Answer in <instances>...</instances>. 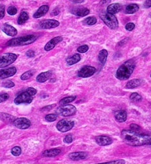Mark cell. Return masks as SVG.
Instances as JSON below:
<instances>
[{
  "label": "cell",
  "mask_w": 151,
  "mask_h": 164,
  "mask_svg": "<svg viewBox=\"0 0 151 164\" xmlns=\"http://www.w3.org/2000/svg\"><path fill=\"white\" fill-rule=\"evenodd\" d=\"M121 136L125 144L131 146L151 145V135L139 133L138 131L124 129Z\"/></svg>",
  "instance_id": "cell-1"
},
{
  "label": "cell",
  "mask_w": 151,
  "mask_h": 164,
  "mask_svg": "<svg viewBox=\"0 0 151 164\" xmlns=\"http://www.w3.org/2000/svg\"><path fill=\"white\" fill-rule=\"evenodd\" d=\"M135 67L136 64L133 59L126 61L118 69L116 74V78L119 80H122V81L128 79L134 72Z\"/></svg>",
  "instance_id": "cell-2"
},
{
  "label": "cell",
  "mask_w": 151,
  "mask_h": 164,
  "mask_svg": "<svg viewBox=\"0 0 151 164\" xmlns=\"http://www.w3.org/2000/svg\"><path fill=\"white\" fill-rule=\"evenodd\" d=\"M36 39L37 37L34 35H27L22 36V37L10 39V41L6 43V45L10 47L28 45L31 43H33Z\"/></svg>",
  "instance_id": "cell-3"
},
{
  "label": "cell",
  "mask_w": 151,
  "mask_h": 164,
  "mask_svg": "<svg viewBox=\"0 0 151 164\" xmlns=\"http://www.w3.org/2000/svg\"><path fill=\"white\" fill-rule=\"evenodd\" d=\"M100 17L104 23H105L110 28L115 30L118 27V21L116 16L113 14H110L108 12H102L100 14Z\"/></svg>",
  "instance_id": "cell-4"
},
{
  "label": "cell",
  "mask_w": 151,
  "mask_h": 164,
  "mask_svg": "<svg viewBox=\"0 0 151 164\" xmlns=\"http://www.w3.org/2000/svg\"><path fill=\"white\" fill-rule=\"evenodd\" d=\"M76 108L74 105L71 104L61 105L56 110V113L57 115L63 116H69L74 115L76 113Z\"/></svg>",
  "instance_id": "cell-5"
},
{
  "label": "cell",
  "mask_w": 151,
  "mask_h": 164,
  "mask_svg": "<svg viewBox=\"0 0 151 164\" xmlns=\"http://www.w3.org/2000/svg\"><path fill=\"white\" fill-rule=\"evenodd\" d=\"M17 57V55L12 53H7L0 56V68H4L12 64Z\"/></svg>",
  "instance_id": "cell-6"
},
{
  "label": "cell",
  "mask_w": 151,
  "mask_h": 164,
  "mask_svg": "<svg viewBox=\"0 0 151 164\" xmlns=\"http://www.w3.org/2000/svg\"><path fill=\"white\" fill-rule=\"evenodd\" d=\"M74 126V122L68 119H62L57 123V129L60 132L65 133L73 128Z\"/></svg>",
  "instance_id": "cell-7"
},
{
  "label": "cell",
  "mask_w": 151,
  "mask_h": 164,
  "mask_svg": "<svg viewBox=\"0 0 151 164\" xmlns=\"http://www.w3.org/2000/svg\"><path fill=\"white\" fill-rule=\"evenodd\" d=\"M96 69L91 66H84L78 73V76L81 78H87L94 74Z\"/></svg>",
  "instance_id": "cell-8"
},
{
  "label": "cell",
  "mask_w": 151,
  "mask_h": 164,
  "mask_svg": "<svg viewBox=\"0 0 151 164\" xmlns=\"http://www.w3.org/2000/svg\"><path fill=\"white\" fill-rule=\"evenodd\" d=\"M33 100V97L27 92L21 93L14 99V103L18 105L21 104H30Z\"/></svg>",
  "instance_id": "cell-9"
},
{
  "label": "cell",
  "mask_w": 151,
  "mask_h": 164,
  "mask_svg": "<svg viewBox=\"0 0 151 164\" xmlns=\"http://www.w3.org/2000/svg\"><path fill=\"white\" fill-rule=\"evenodd\" d=\"M13 124L18 129H25L29 127L31 125V122L27 118L21 117L14 120Z\"/></svg>",
  "instance_id": "cell-10"
},
{
  "label": "cell",
  "mask_w": 151,
  "mask_h": 164,
  "mask_svg": "<svg viewBox=\"0 0 151 164\" xmlns=\"http://www.w3.org/2000/svg\"><path fill=\"white\" fill-rule=\"evenodd\" d=\"M60 25V22L54 20H46L41 21L39 24V28L41 29H50L57 27Z\"/></svg>",
  "instance_id": "cell-11"
},
{
  "label": "cell",
  "mask_w": 151,
  "mask_h": 164,
  "mask_svg": "<svg viewBox=\"0 0 151 164\" xmlns=\"http://www.w3.org/2000/svg\"><path fill=\"white\" fill-rule=\"evenodd\" d=\"M17 72L15 67H10L7 69L0 70V79H5L14 75Z\"/></svg>",
  "instance_id": "cell-12"
},
{
  "label": "cell",
  "mask_w": 151,
  "mask_h": 164,
  "mask_svg": "<svg viewBox=\"0 0 151 164\" xmlns=\"http://www.w3.org/2000/svg\"><path fill=\"white\" fill-rule=\"evenodd\" d=\"M96 143L101 146H106V145H110L113 143L112 138L107 136H98L95 138Z\"/></svg>",
  "instance_id": "cell-13"
},
{
  "label": "cell",
  "mask_w": 151,
  "mask_h": 164,
  "mask_svg": "<svg viewBox=\"0 0 151 164\" xmlns=\"http://www.w3.org/2000/svg\"><path fill=\"white\" fill-rule=\"evenodd\" d=\"M62 41H63V38L62 36H57V37L53 38L46 44V45L45 46V48H44L45 50L50 51L52 50L56 46V45H57V44L60 43V42H62Z\"/></svg>",
  "instance_id": "cell-14"
},
{
  "label": "cell",
  "mask_w": 151,
  "mask_h": 164,
  "mask_svg": "<svg viewBox=\"0 0 151 164\" xmlns=\"http://www.w3.org/2000/svg\"><path fill=\"white\" fill-rule=\"evenodd\" d=\"M2 31L6 34L7 35L11 36V37H14L17 34V31L16 29L11 25L8 24H5L1 27Z\"/></svg>",
  "instance_id": "cell-15"
},
{
  "label": "cell",
  "mask_w": 151,
  "mask_h": 164,
  "mask_svg": "<svg viewBox=\"0 0 151 164\" xmlns=\"http://www.w3.org/2000/svg\"><path fill=\"white\" fill-rule=\"evenodd\" d=\"M69 157L74 161H78V160L85 159L87 157V154L85 152H75L70 153Z\"/></svg>",
  "instance_id": "cell-16"
},
{
  "label": "cell",
  "mask_w": 151,
  "mask_h": 164,
  "mask_svg": "<svg viewBox=\"0 0 151 164\" xmlns=\"http://www.w3.org/2000/svg\"><path fill=\"white\" fill-rule=\"evenodd\" d=\"M52 76V72L51 71H47L45 72H42L40 74H39L36 77L37 82L39 83L45 82L46 81L51 77Z\"/></svg>",
  "instance_id": "cell-17"
},
{
  "label": "cell",
  "mask_w": 151,
  "mask_h": 164,
  "mask_svg": "<svg viewBox=\"0 0 151 164\" xmlns=\"http://www.w3.org/2000/svg\"><path fill=\"white\" fill-rule=\"evenodd\" d=\"M114 117L118 122H124L127 118V112L125 110H119L114 113Z\"/></svg>",
  "instance_id": "cell-18"
},
{
  "label": "cell",
  "mask_w": 151,
  "mask_h": 164,
  "mask_svg": "<svg viewBox=\"0 0 151 164\" xmlns=\"http://www.w3.org/2000/svg\"><path fill=\"white\" fill-rule=\"evenodd\" d=\"M49 10V7L46 5H44L41 6L38 9V10L34 14V18H39L42 16H45V14L47 13V12Z\"/></svg>",
  "instance_id": "cell-19"
},
{
  "label": "cell",
  "mask_w": 151,
  "mask_h": 164,
  "mask_svg": "<svg viewBox=\"0 0 151 164\" xmlns=\"http://www.w3.org/2000/svg\"><path fill=\"white\" fill-rule=\"evenodd\" d=\"M121 9V5L119 3H113V4L108 6L107 9V12L110 14H115L119 12Z\"/></svg>",
  "instance_id": "cell-20"
},
{
  "label": "cell",
  "mask_w": 151,
  "mask_h": 164,
  "mask_svg": "<svg viewBox=\"0 0 151 164\" xmlns=\"http://www.w3.org/2000/svg\"><path fill=\"white\" fill-rule=\"evenodd\" d=\"M61 153V150L60 149H47L43 152V156H45V157H53V156H56L60 155Z\"/></svg>",
  "instance_id": "cell-21"
},
{
  "label": "cell",
  "mask_w": 151,
  "mask_h": 164,
  "mask_svg": "<svg viewBox=\"0 0 151 164\" xmlns=\"http://www.w3.org/2000/svg\"><path fill=\"white\" fill-rule=\"evenodd\" d=\"M73 14H74V15L80 17H83L87 16L89 14L90 11L87 8H78L75 9L73 11H72Z\"/></svg>",
  "instance_id": "cell-22"
},
{
  "label": "cell",
  "mask_w": 151,
  "mask_h": 164,
  "mask_svg": "<svg viewBox=\"0 0 151 164\" xmlns=\"http://www.w3.org/2000/svg\"><path fill=\"white\" fill-rule=\"evenodd\" d=\"M142 82V81L141 79H132L127 83V85H126V87L128 89L135 88V87H137L141 85Z\"/></svg>",
  "instance_id": "cell-23"
},
{
  "label": "cell",
  "mask_w": 151,
  "mask_h": 164,
  "mask_svg": "<svg viewBox=\"0 0 151 164\" xmlns=\"http://www.w3.org/2000/svg\"><path fill=\"white\" fill-rule=\"evenodd\" d=\"M81 60V56L80 54L76 53L73 55V56H71L67 59V63L69 66H72L78 63L79 61Z\"/></svg>",
  "instance_id": "cell-24"
},
{
  "label": "cell",
  "mask_w": 151,
  "mask_h": 164,
  "mask_svg": "<svg viewBox=\"0 0 151 164\" xmlns=\"http://www.w3.org/2000/svg\"><path fill=\"white\" fill-rule=\"evenodd\" d=\"M108 56V52L106 50H102L99 52L98 55V59L99 63L102 65H104L105 64L107 59Z\"/></svg>",
  "instance_id": "cell-25"
},
{
  "label": "cell",
  "mask_w": 151,
  "mask_h": 164,
  "mask_svg": "<svg viewBox=\"0 0 151 164\" xmlns=\"http://www.w3.org/2000/svg\"><path fill=\"white\" fill-rule=\"evenodd\" d=\"M139 10V6L137 4L132 3L126 7L125 12L127 14H134Z\"/></svg>",
  "instance_id": "cell-26"
},
{
  "label": "cell",
  "mask_w": 151,
  "mask_h": 164,
  "mask_svg": "<svg viewBox=\"0 0 151 164\" xmlns=\"http://www.w3.org/2000/svg\"><path fill=\"white\" fill-rule=\"evenodd\" d=\"M28 15L27 12H21L20 16L18 17V19H17V24L18 25H23L24 24L25 22H26L28 20Z\"/></svg>",
  "instance_id": "cell-27"
},
{
  "label": "cell",
  "mask_w": 151,
  "mask_h": 164,
  "mask_svg": "<svg viewBox=\"0 0 151 164\" xmlns=\"http://www.w3.org/2000/svg\"><path fill=\"white\" fill-rule=\"evenodd\" d=\"M76 96H69V97H65L60 101L59 104L60 105L68 104L72 103V102H73L76 99Z\"/></svg>",
  "instance_id": "cell-28"
},
{
  "label": "cell",
  "mask_w": 151,
  "mask_h": 164,
  "mask_svg": "<svg viewBox=\"0 0 151 164\" xmlns=\"http://www.w3.org/2000/svg\"><path fill=\"white\" fill-rule=\"evenodd\" d=\"M35 72L36 71L34 70H28L26 72L23 73V74L21 75L20 78H21V80H22V81H25V80H27L28 79H30V77H32L34 75Z\"/></svg>",
  "instance_id": "cell-29"
},
{
  "label": "cell",
  "mask_w": 151,
  "mask_h": 164,
  "mask_svg": "<svg viewBox=\"0 0 151 164\" xmlns=\"http://www.w3.org/2000/svg\"><path fill=\"white\" fill-rule=\"evenodd\" d=\"M142 98V96L137 93H133L131 95V96H130V99L132 102H134V103H136V102L141 101Z\"/></svg>",
  "instance_id": "cell-30"
},
{
  "label": "cell",
  "mask_w": 151,
  "mask_h": 164,
  "mask_svg": "<svg viewBox=\"0 0 151 164\" xmlns=\"http://www.w3.org/2000/svg\"><path fill=\"white\" fill-rule=\"evenodd\" d=\"M97 19L95 17H89L84 20V23L88 25H94L96 23Z\"/></svg>",
  "instance_id": "cell-31"
},
{
  "label": "cell",
  "mask_w": 151,
  "mask_h": 164,
  "mask_svg": "<svg viewBox=\"0 0 151 164\" xmlns=\"http://www.w3.org/2000/svg\"><path fill=\"white\" fill-rule=\"evenodd\" d=\"M11 153L12 155L15 156H18L21 155V149L19 146H16L12 149L11 150Z\"/></svg>",
  "instance_id": "cell-32"
},
{
  "label": "cell",
  "mask_w": 151,
  "mask_h": 164,
  "mask_svg": "<svg viewBox=\"0 0 151 164\" xmlns=\"http://www.w3.org/2000/svg\"><path fill=\"white\" fill-rule=\"evenodd\" d=\"M45 120L48 122H54L57 119L56 114H48L45 116Z\"/></svg>",
  "instance_id": "cell-33"
},
{
  "label": "cell",
  "mask_w": 151,
  "mask_h": 164,
  "mask_svg": "<svg viewBox=\"0 0 151 164\" xmlns=\"http://www.w3.org/2000/svg\"><path fill=\"white\" fill-rule=\"evenodd\" d=\"M7 12H8L9 15L14 16L17 14V10L16 9V7H14V6H10L9 7L8 9H7Z\"/></svg>",
  "instance_id": "cell-34"
},
{
  "label": "cell",
  "mask_w": 151,
  "mask_h": 164,
  "mask_svg": "<svg viewBox=\"0 0 151 164\" xmlns=\"http://www.w3.org/2000/svg\"><path fill=\"white\" fill-rule=\"evenodd\" d=\"M89 46L88 45H82L80 47H78V49H77V51L78 52H80V53H85V52H87V51L89 50Z\"/></svg>",
  "instance_id": "cell-35"
},
{
  "label": "cell",
  "mask_w": 151,
  "mask_h": 164,
  "mask_svg": "<svg viewBox=\"0 0 151 164\" xmlns=\"http://www.w3.org/2000/svg\"><path fill=\"white\" fill-rule=\"evenodd\" d=\"M14 86H15V84L12 81H10V80L5 81L3 84V86L5 87V88H11V87H13Z\"/></svg>",
  "instance_id": "cell-36"
},
{
  "label": "cell",
  "mask_w": 151,
  "mask_h": 164,
  "mask_svg": "<svg viewBox=\"0 0 151 164\" xmlns=\"http://www.w3.org/2000/svg\"><path fill=\"white\" fill-rule=\"evenodd\" d=\"M26 92L28 94H30L32 96H34L37 93V90L32 87H28V88H27L26 90Z\"/></svg>",
  "instance_id": "cell-37"
},
{
  "label": "cell",
  "mask_w": 151,
  "mask_h": 164,
  "mask_svg": "<svg viewBox=\"0 0 151 164\" xmlns=\"http://www.w3.org/2000/svg\"><path fill=\"white\" fill-rule=\"evenodd\" d=\"M63 141L66 144H70L73 142V136L70 135V134H69V135L65 136V137L64 138Z\"/></svg>",
  "instance_id": "cell-38"
},
{
  "label": "cell",
  "mask_w": 151,
  "mask_h": 164,
  "mask_svg": "<svg viewBox=\"0 0 151 164\" xmlns=\"http://www.w3.org/2000/svg\"><path fill=\"white\" fill-rule=\"evenodd\" d=\"M135 28V25L132 23H128L125 26V28L126 30L128 31H132Z\"/></svg>",
  "instance_id": "cell-39"
},
{
  "label": "cell",
  "mask_w": 151,
  "mask_h": 164,
  "mask_svg": "<svg viewBox=\"0 0 151 164\" xmlns=\"http://www.w3.org/2000/svg\"><path fill=\"white\" fill-rule=\"evenodd\" d=\"M9 97V94L7 93H3L2 95H0V103H3L5 100L8 99Z\"/></svg>",
  "instance_id": "cell-40"
},
{
  "label": "cell",
  "mask_w": 151,
  "mask_h": 164,
  "mask_svg": "<svg viewBox=\"0 0 151 164\" xmlns=\"http://www.w3.org/2000/svg\"><path fill=\"white\" fill-rule=\"evenodd\" d=\"M5 6L3 5H0V20L5 16Z\"/></svg>",
  "instance_id": "cell-41"
},
{
  "label": "cell",
  "mask_w": 151,
  "mask_h": 164,
  "mask_svg": "<svg viewBox=\"0 0 151 164\" xmlns=\"http://www.w3.org/2000/svg\"><path fill=\"white\" fill-rule=\"evenodd\" d=\"M130 129L133 131H138V130L141 129V127H140L139 126H138L137 124H132L130 125Z\"/></svg>",
  "instance_id": "cell-42"
},
{
  "label": "cell",
  "mask_w": 151,
  "mask_h": 164,
  "mask_svg": "<svg viewBox=\"0 0 151 164\" xmlns=\"http://www.w3.org/2000/svg\"><path fill=\"white\" fill-rule=\"evenodd\" d=\"M2 115V117L1 118L3 120H10V118H12L13 116L10 115L7 113H1Z\"/></svg>",
  "instance_id": "cell-43"
},
{
  "label": "cell",
  "mask_w": 151,
  "mask_h": 164,
  "mask_svg": "<svg viewBox=\"0 0 151 164\" xmlns=\"http://www.w3.org/2000/svg\"><path fill=\"white\" fill-rule=\"evenodd\" d=\"M106 163H118V164H124L125 163V161L124 160H115V161L107 162Z\"/></svg>",
  "instance_id": "cell-44"
},
{
  "label": "cell",
  "mask_w": 151,
  "mask_h": 164,
  "mask_svg": "<svg viewBox=\"0 0 151 164\" xmlns=\"http://www.w3.org/2000/svg\"><path fill=\"white\" fill-rule=\"evenodd\" d=\"M26 56L28 57H34L35 56V53L33 50H28L26 53Z\"/></svg>",
  "instance_id": "cell-45"
},
{
  "label": "cell",
  "mask_w": 151,
  "mask_h": 164,
  "mask_svg": "<svg viewBox=\"0 0 151 164\" xmlns=\"http://www.w3.org/2000/svg\"><path fill=\"white\" fill-rule=\"evenodd\" d=\"M143 6L146 9H149L151 7V0H147L144 3V4H143Z\"/></svg>",
  "instance_id": "cell-46"
},
{
  "label": "cell",
  "mask_w": 151,
  "mask_h": 164,
  "mask_svg": "<svg viewBox=\"0 0 151 164\" xmlns=\"http://www.w3.org/2000/svg\"><path fill=\"white\" fill-rule=\"evenodd\" d=\"M110 1H111V0H101L99 4L101 5H105L110 3Z\"/></svg>",
  "instance_id": "cell-47"
},
{
  "label": "cell",
  "mask_w": 151,
  "mask_h": 164,
  "mask_svg": "<svg viewBox=\"0 0 151 164\" xmlns=\"http://www.w3.org/2000/svg\"><path fill=\"white\" fill-rule=\"evenodd\" d=\"M60 10L58 9H54V10L52 11V15H53V16H57V15H58V14H60Z\"/></svg>",
  "instance_id": "cell-48"
},
{
  "label": "cell",
  "mask_w": 151,
  "mask_h": 164,
  "mask_svg": "<svg viewBox=\"0 0 151 164\" xmlns=\"http://www.w3.org/2000/svg\"><path fill=\"white\" fill-rule=\"evenodd\" d=\"M73 1L76 3H81L84 1V0H73Z\"/></svg>",
  "instance_id": "cell-49"
},
{
  "label": "cell",
  "mask_w": 151,
  "mask_h": 164,
  "mask_svg": "<svg viewBox=\"0 0 151 164\" xmlns=\"http://www.w3.org/2000/svg\"><path fill=\"white\" fill-rule=\"evenodd\" d=\"M150 77H151V74H150Z\"/></svg>",
  "instance_id": "cell-50"
}]
</instances>
